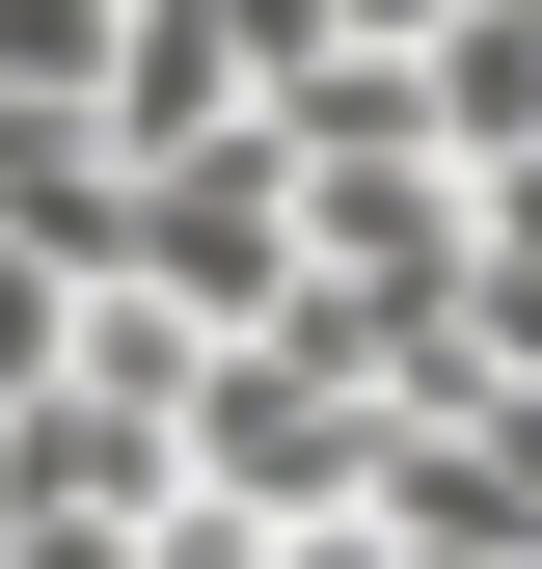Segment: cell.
I'll return each instance as SVG.
<instances>
[{
    "instance_id": "6da1fadb",
    "label": "cell",
    "mask_w": 542,
    "mask_h": 569,
    "mask_svg": "<svg viewBox=\"0 0 542 569\" xmlns=\"http://www.w3.org/2000/svg\"><path fill=\"white\" fill-rule=\"evenodd\" d=\"M163 461H190V516H271V542H299V516H380V407L353 380H325V352H190V407H163Z\"/></svg>"
},
{
    "instance_id": "7a4b0ae2",
    "label": "cell",
    "mask_w": 542,
    "mask_h": 569,
    "mask_svg": "<svg viewBox=\"0 0 542 569\" xmlns=\"http://www.w3.org/2000/svg\"><path fill=\"white\" fill-rule=\"evenodd\" d=\"M406 109H434L461 190H515V163H542V0H461V28L406 54Z\"/></svg>"
},
{
    "instance_id": "3957f363",
    "label": "cell",
    "mask_w": 542,
    "mask_h": 569,
    "mask_svg": "<svg viewBox=\"0 0 542 569\" xmlns=\"http://www.w3.org/2000/svg\"><path fill=\"white\" fill-rule=\"evenodd\" d=\"M109 54H136V0H0V109H109Z\"/></svg>"
}]
</instances>
